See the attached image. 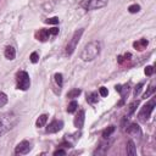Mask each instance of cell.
<instances>
[{"label":"cell","instance_id":"52a82bcc","mask_svg":"<svg viewBox=\"0 0 156 156\" xmlns=\"http://www.w3.org/2000/svg\"><path fill=\"white\" fill-rule=\"evenodd\" d=\"M30 149H32V146H30V143L28 141V140H23V141H21L17 146H16V149H15V154H20V155H26V154H28L29 151H30Z\"/></svg>","mask_w":156,"mask_h":156},{"label":"cell","instance_id":"6da1fadb","mask_svg":"<svg viewBox=\"0 0 156 156\" xmlns=\"http://www.w3.org/2000/svg\"><path fill=\"white\" fill-rule=\"evenodd\" d=\"M100 50H101V43L99 40H93L84 46V49L80 52V58L83 61H93L99 56Z\"/></svg>","mask_w":156,"mask_h":156},{"label":"cell","instance_id":"5bb4252c","mask_svg":"<svg viewBox=\"0 0 156 156\" xmlns=\"http://www.w3.org/2000/svg\"><path fill=\"white\" fill-rule=\"evenodd\" d=\"M35 37L38 38V40H41V41L48 40L49 37H50V34H49V29H40V30L37 33Z\"/></svg>","mask_w":156,"mask_h":156},{"label":"cell","instance_id":"7c38bea8","mask_svg":"<svg viewBox=\"0 0 156 156\" xmlns=\"http://www.w3.org/2000/svg\"><path fill=\"white\" fill-rule=\"evenodd\" d=\"M4 55H5V57H6L7 60H13V58L16 57V50H15V48H13V46H7V48L5 49Z\"/></svg>","mask_w":156,"mask_h":156},{"label":"cell","instance_id":"e0dca14e","mask_svg":"<svg viewBox=\"0 0 156 156\" xmlns=\"http://www.w3.org/2000/svg\"><path fill=\"white\" fill-rule=\"evenodd\" d=\"M107 149H108V144H101V145L99 146V149H96V150L94 151V155H102V154L106 152Z\"/></svg>","mask_w":156,"mask_h":156},{"label":"cell","instance_id":"9c48e42d","mask_svg":"<svg viewBox=\"0 0 156 156\" xmlns=\"http://www.w3.org/2000/svg\"><path fill=\"white\" fill-rule=\"evenodd\" d=\"M84 119H85V112H84V110H79L77 116L74 117V127L80 129L84 126Z\"/></svg>","mask_w":156,"mask_h":156},{"label":"cell","instance_id":"f546056e","mask_svg":"<svg viewBox=\"0 0 156 156\" xmlns=\"http://www.w3.org/2000/svg\"><path fill=\"white\" fill-rule=\"evenodd\" d=\"M152 73H154V67L152 66H147L145 68V74L146 76H152Z\"/></svg>","mask_w":156,"mask_h":156},{"label":"cell","instance_id":"ba28073f","mask_svg":"<svg viewBox=\"0 0 156 156\" xmlns=\"http://www.w3.org/2000/svg\"><path fill=\"white\" fill-rule=\"evenodd\" d=\"M62 127H63V122L55 119V121H52V122L46 127V132H48V133H56V132L61 130Z\"/></svg>","mask_w":156,"mask_h":156},{"label":"cell","instance_id":"4dcf8cb0","mask_svg":"<svg viewBox=\"0 0 156 156\" xmlns=\"http://www.w3.org/2000/svg\"><path fill=\"white\" fill-rule=\"evenodd\" d=\"M57 33H58V28H56V27L49 29V34H50V35H56Z\"/></svg>","mask_w":156,"mask_h":156},{"label":"cell","instance_id":"3957f363","mask_svg":"<svg viewBox=\"0 0 156 156\" xmlns=\"http://www.w3.org/2000/svg\"><path fill=\"white\" fill-rule=\"evenodd\" d=\"M16 123V117L12 115H5L0 118V135L10 130Z\"/></svg>","mask_w":156,"mask_h":156},{"label":"cell","instance_id":"5b68a950","mask_svg":"<svg viewBox=\"0 0 156 156\" xmlns=\"http://www.w3.org/2000/svg\"><path fill=\"white\" fill-rule=\"evenodd\" d=\"M16 82H17V89L27 90L30 87V79L26 71H20L16 74Z\"/></svg>","mask_w":156,"mask_h":156},{"label":"cell","instance_id":"277c9868","mask_svg":"<svg viewBox=\"0 0 156 156\" xmlns=\"http://www.w3.org/2000/svg\"><path fill=\"white\" fill-rule=\"evenodd\" d=\"M154 107H155V99H151V100H150L149 102H146V104L141 107V110L139 111V113H138L139 119L143 121V122H146V121L150 118V116H151V113H152V111H154Z\"/></svg>","mask_w":156,"mask_h":156},{"label":"cell","instance_id":"ffe728a7","mask_svg":"<svg viewBox=\"0 0 156 156\" xmlns=\"http://www.w3.org/2000/svg\"><path fill=\"white\" fill-rule=\"evenodd\" d=\"M113 132H115V127H113V126L107 127V128H106V129L102 132V138H104V139H107V138H108V136H110V135H111Z\"/></svg>","mask_w":156,"mask_h":156},{"label":"cell","instance_id":"603a6c76","mask_svg":"<svg viewBox=\"0 0 156 156\" xmlns=\"http://www.w3.org/2000/svg\"><path fill=\"white\" fill-rule=\"evenodd\" d=\"M128 11H129L130 13H136V12L140 11V6L136 5V4H133V5H130V6L128 7Z\"/></svg>","mask_w":156,"mask_h":156},{"label":"cell","instance_id":"f1b7e54d","mask_svg":"<svg viewBox=\"0 0 156 156\" xmlns=\"http://www.w3.org/2000/svg\"><path fill=\"white\" fill-rule=\"evenodd\" d=\"M144 85V83H139L136 87H135V89H134V96L136 98L138 96V94L140 93V90H141V87Z\"/></svg>","mask_w":156,"mask_h":156},{"label":"cell","instance_id":"44dd1931","mask_svg":"<svg viewBox=\"0 0 156 156\" xmlns=\"http://www.w3.org/2000/svg\"><path fill=\"white\" fill-rule=\"evenodd\" d=\"M7 101H9V99H7V95H6L5 93L0 91V107L5 106V105L7 104Z\"/></svg>","mask_w":156,"mask_h":156},{"label":"cell","instance_id":"d4e9b609","mask_svg":"<svg viewBox=\"0 0 156 156\" xmlns=\"http://www.w3.org/2000/svg\"><path fill=\"white\" fill-rule=\"evenodd\" d=\"M29 58H30V62H33V63H37V62L39 61V54H38L37 51H34V52H32V54H30Z\"/></svg>","mask_w":156,"mask_h":156},{"label":"cell","instance_id":"4fadbf2b","mask_svg":"<svg viewBox=\"0 0 156 156\" xmlns=\"http://www.w3.org/2000/svg\"><path fill=\"white\" fill-rule=\"evenodd\" d=\"M127 155H130V156L136 155V146L133 140H128L127 143Z\"/></svg>","mask_w":156,"mask_h":156},{"label":"cell","instance_id":"30bf717a","mask_svg":"<svg viewBox=\"0 0 156 156\" xmlns=\"http://www.w3.org/2000/svg\"><path fill=\"white\" fill-rule=\"evenodd\" d=\"M127 133L128 134H130V135H133V136H140L141 135V129H140V127L138 126V124H135V123H132L128 128H127Z\"/></svg>","mask_w":156,"mask_h":156},{"label":"cell","instance_id":"83f0119b","mask_svg":"<svg viewBox=\"0 0 156 156\" xmlns=\"http://www.w3.org/2000/svg\"><path fill=\"white\" fill-rule=\"evenodd\" d=\"M45 22H46V23H49V24H57V23H58V18H57V17L48 18V20H46Z\"/></svg>","mask_w":156,"mask_h":156},{"label":"cell","instance_id":"8fae6325","mask_svg":"<svg viewBox=\"0 0 156 156\" xmlns=\"http://www.w3.org/2000/svg\"><path fill=\"white\" fill-rule=\"evenodd\" d=\"M147 44H149V41H147L146 39H139V40H136V41L133 43V46H134L136 50H140V51H141V50L146 49Z\"/></svg>","mask_w":156,"mask_h":156},{"label":"cell","instance_id":"ac0fdd59","mask_svg":"<svg viewBox=\"0 0 156 156\" xmlns=\"http://www.w3.org/2000/svg\"><path fill=\"white\" fill-rule=\"evenodd\" d=\"M87 101L89 102V104H95L96 101H98V93H90V94H88L87 95Z\"/></svg>","mask_w":156,"mask_h":156},{"label":"cell","instance_id":"1f68e13d","mask_svg":"<svg viewBox=\"0 0 156 156\" xmlns=\"http://www.w3.org/2000/svg\"><path fill=\"white\" fill-rule=\"evenodd\" d=\"M54 155H66V151L62 150V149H58V150H56V151L54 152Z\"/></svg>","mask_w":156,"mask_h":156},{"label":"cell","instance_id":"484cf974","mask_svg":"<svg viewBox=\"0 0 156 156\" xmlns=\"http://www.w3.org/2000/svg\"><path fill=\"white\" fill-rule=\"evenodd\" d=\"M99 94H100L102 98L107 96V94H108V90H107V88H105V87H101V88L99 89Z\"/></svg>","mask_w":156,"mask_h":156},{"label":"cell","instance_id":"2e32d148","mask_svg":"<svg viewBox=\"0 0 156 156\" xmlns=\"http://www.w3.org/2000/svg\"><path fill=\"white\" fill-rule=\"evenodd\" d=\"M80 93H82V90H80V89H78V88H76V89H72V90H69V91L67 93V98H69V99H74V98H78V96L80 95Z\"/></svg>","mask_w":156,"mask_h":156},{"label":"cell","instance_id":"4316f807","mask_svg":"<svg viewBox=\"0 0 156 156\" xmlns=\"http://www.w3.org/2000/svg\"><path fill=\"white\" fill-rule=\"evenodd\" d=\"M154 91H155V88H154V85H150V87H149V89H147V91L144 94V99L149 98V96H150V95H151Z\"/></svg>","mask_w":156,"mask_h":156},{"label":"cell","instance_id":"cb8c5ba5","mask_svg":"<svg viewBox=\"0 0 156 156\" xmlns=\"http://www.w3.org/2000/svg\"><path fill=\"white\" fill-rule=\"evenodd\" d=\"M54 78H55L56 84L61 88V87H62V83H63V80H62V74H61V73H56V74L54 76Z\"/></svg>","mask_w":156,"mask_h":156},{"label":"cell","instance_id":"d6986e66","mask_svg":"<svg viewBox=\"0 0 156 156\" xmlns=\"http://www.w3.org/2000/svg\"><path fill=\"white\" fill-rule=\"evenodd\" d=\"M77 110H78V102H77V101H71V102L68 104L67 111H68L69 113H73V112H76Z\"/></svg>","mask_w":156,"mask_h":156},{"label":"cell","instance_id":"7402d4cb","mask_svg":"<svg viewBox=\"0 0 156 156\" xmlns=\"http://www.w3.org/2000/svg\"><path fill=\"white\" fill-rule=\"evenodd\" d=\"M138 104H139V101L136 100V101H133V102L129 105V108H128V116H130V115H132V113L135 111V108H136Z\"/></svg>","mask_w":156,"mask_h":156},{"label":"cell","instance_id":"8992f818","mask_svg":"<svg viewBox=\"0 0 156 156\" xmlns=\"http://www.w3.org/2000/svg\"><path fill=\"white\" fill-rule=\"evenodd\" d=\"M108 2V0H85L83 6L87 10H96V9H101L104 6H106Z\"/></svg>","mask_w":156,"mask_h":156},{"label":"cell","instance_id":"9a60e30c","mask_svg":"<svg viewBox=\"0 0 156 156\" xmlns=\"http://www.w3.org/2000/svg\"><path fill=\"white\" fill-rule=\"evenodd\" d=\"M46 121H48V115H41V116L38 117V119H37V122H35V126H37L38 128L44 127L45 123H46Z\"/></svg>","mask_w":156,"mask_h":156},{"label":"cell","instance_id":"7a4b0ae2","mask_svg":"<svg viewBox=\"0 0 156 156\" xmlns=\"http://www.w3.org/2000/svg\"><path fill=\"white\" fill-rule=\"evenodd\" d=\"M83 32H84V29L80 28V29H77V30L73 33L71 40L68 41V44H67V46H66V55H67V56L72 55V54L74 52V50L77 49V45H78V43H79V40H80L82 35H83Z\"/></svg>","mask_w":156,"mask_h":156}]
</instances>
